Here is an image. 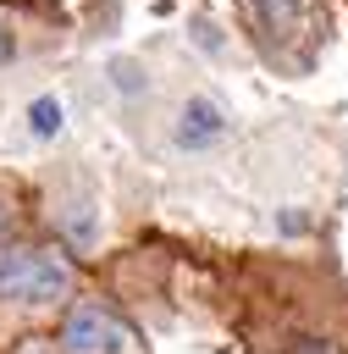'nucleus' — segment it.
I'll list each match as a JSON object with an SVG mask.
<instances>
[{"instance_id":"obj_1","label":"nucleus","mask_w":348,"mask_h":354,"mask_svg":"<svg viewBox=\"0 0 348 354\" xmlns=\"http://www.w3.org/2000/svg\"><path fill=\"white\" fill-rule=\"evenodd\" d=\"M72 266L55 249H6L0 254V299L11 304H50L66 299Z\"/></svg>"},{"instance_id":"obj_2","label":"nucleus","mask_w":348,"mask_h":354,"mask_svg":"<svg viewBox=\"0 0 348 354\" xmlns=\"http://www.w3.org/2000/svg\"><path fill=\"white\" fill-rule=\"evenodd\" d=\"M61 343L72 354H122L127 348V326L99 304H77L66 315V326H61Z\"/></svg>"},{"instance_id":"obj_3","label":"nucleus","mask_w":348,"mask_h":354,"mask_svg":"<svg viewBox=\"0 0 348 354\" xmlns=\"http://www.w3.org/2000/svg\"><path fill=\"white\" fill-rule=\"evenodd\" d=\"M221 138H226V111H221L215 100L193 94V100L177 111V144H182V149H210V144H221Z\"/></svg>"},{"instance_id":"obj_4","label":"nucleus","mask_w":348,"mask_h":354,"mask_svg":"<svg viewBox=\"0 0 348 354\" xmlns=\"http://www.w3.org/2000/svg\"><path fill=\"white\" fill-rule=\"evenodd\" d=\"M254 17L265 33H293L298 28V0H254Z\"/></svg>"},{"instance_id":"obj_5","label":"nucleus","mask_w":348,"mask_h":354,"mask_svg":"<svg viewBox=\"0 0 348 354\" xmlns=\"http://www.w3.org/2000/svg\"><path fill=\"white\" fill-rule=\"evenodd\" d=\"M28 122H33V133H39V138H50V133H61V105H55V100H33Z\"/></svg>"},{"instance_id":"obj_6","label":"nucleus","mask_w":348,"mask_h":354,"mask_svg":"<svg viewBox=\"0 0 348 354\" xmlns=\"http://www.w3.org/2000/svg\"><path fill=\"white\" fill-rule=\"evenodd\" d=\"M293 354H337V348H331V343H298Z\"/></svg>"},{"instance_id":"obj_7","label":"nucleus","mask_w":348,"mask_h":354,"mask_svg":"<svg viewBox=\"0 0 348 354\" xmlns=\"http://www.w3.org/2000/svg\"><path fill=\"white\" fill-rule=\"evenodd\" d=\"M0 61H11V33L0 28Z\"/></svg>"},{"instance_id":"obj_8","label":"nucleus","mask_w":348,"mask_h":354,"mask_svg":"<svg viewBox=\"0 0 348 354\" xmlns=\"http://www.w3.org/2000/svg\"><path fill=\"white\" fill-rule=\"evenodd\" d=\"M6 221H11V210H6V205H0V232H6Z\"/></svg>"}]
</instances>
